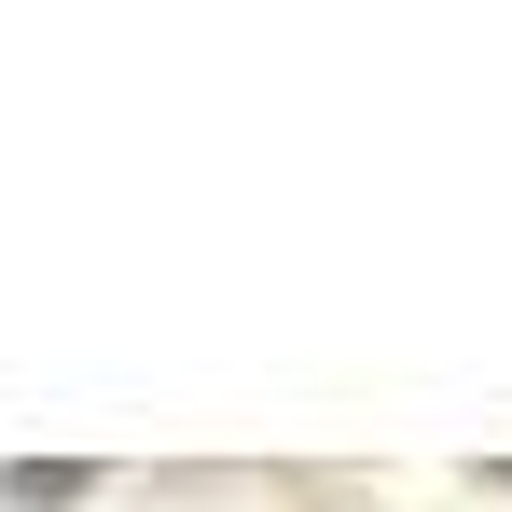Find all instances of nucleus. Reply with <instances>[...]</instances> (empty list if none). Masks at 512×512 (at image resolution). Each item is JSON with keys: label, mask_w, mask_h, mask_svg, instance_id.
<instances>
[{"label": "nucleus", "mask_w": 512, "mask_h": 512, "mask_svg": "<svg viewBox=\"0 0 512 512\" xmlns=\"http://www.w3.org/2000/svg\"><path fill=\"white\" fill-rule=\"evenodd\" d=\"M14 499H28V512H70V499H84V471H56V457H28V471H14Z\"/></svg>", "instance_id": "f257e3e1"}]
</instances>
